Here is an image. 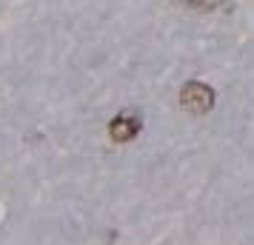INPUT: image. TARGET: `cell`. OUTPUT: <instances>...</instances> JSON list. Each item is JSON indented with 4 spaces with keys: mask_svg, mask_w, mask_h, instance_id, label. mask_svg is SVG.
<instances>
[{
    "mask_svg": "<svg viewBox=\"0 0 254 245\" xmlns=\"http://www.w3.org/2000/svg\"><path fill=\"white\" fill-rule=\"evenodd\" d=\"M180 105H183L189 114L194 117H203L208 111H214V105H217V92H214V86H208L203 80H186L180 86Z\"/></svg>",
    "mask_w": 254,
    "mask_h": 245,
    "instance_id": "1",
    "label": "cell"
},
{
    "mask_svg": "<svg viewBox=\"0 0 254 245\" xmlns=\"http://www.w3.org/2000/svg\"><path fill=\"white\" fill-rule=\"evenodd\" d=\"M143 131V120L137 114H117L109 120L106 126V134L115 146H126V143H134Z\"/></svg>",
    "mask_w": 254,
    "mask_h": 245,
    "instance_id": "2",
    "label": "cell"
},
{
    "mask_svg": "<svg viewBox=\"0 0 254 245\" xmlns=\"http://www.w3.org/2000/svg\"><path fill=\"white\" fill-rule=\"evenodd\" d=\"M191 9H206V12H211V9H220L226 0H186Z\"/></svg>",
    "mask_w": 254,
    "mask_h": 245,
    "instance_id": "3",
    "label": "cell"
}]
</instances>
